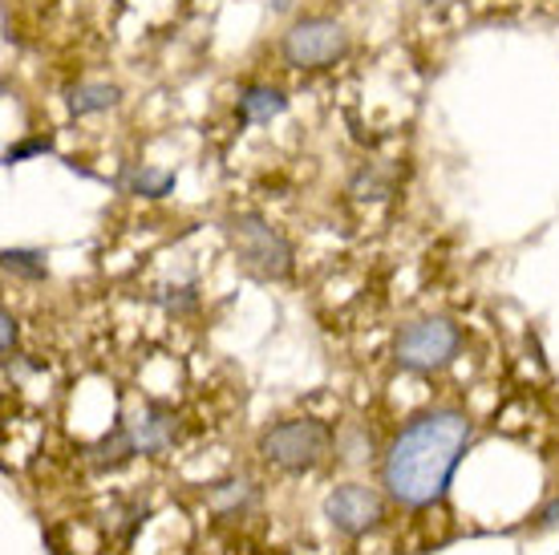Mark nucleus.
I'll list each match as a JSON object with an SVG mask.
<instances>
[{"label": "nucleus", "mask_w": 559, "mask_h": 555, "mask_svg": "<svg viewBox=\"0 0 559 555\" xmlns=\"http://www.w3.org/2000/svg\"><path fill=\"white\" fill-rule=\"evenodd\" d=\"M280 54L293 70H324L349 54V28L333 16H300L280 37Z\"/></svg>", "instance_id": "nucleus-4"}, {"label": "nucleus", "mask_w": 559, "mask_h": 555, "mask_svg": "<svg viewBox=\"0 0 559 555\" xmlns=\"http://www.w3.org/2000/svg\"><path fill=\"white\" fill-rule=\"evenodd\" d=\"M471 438H475V426L454 405H438V410L418 414L393 438L390 454H385V471H381L385 491L414 511L442 503L459 462L466 459Z\"/></svg>", "instance_id": "nucleus-1"}, {"label": "nucleus", "mask_w": 559, "mask_h": 555, "mask_svg": "<svg viewBox=\"0 0 559 555\" xmlns=\"http://www.w3.org/2000/svg\"><path fill=\"white\" fill-rule=\"evenodd\" d=\"M248 499H252V486H248V483H224L215 495H211V503H215V507H227V503H231V507H243Z\"/></svg>", "instance_id": "nucleus-14"}, {"label": "nucleus", "mask_w": 559, "mask_h": 555, "mask_svg": "<svg viewBox=\"0 0 559 555\" xmlns=\"http://www.w3.org/2000/svg\"><path fill=\"white\" fill-rule=\"evenodd\" d=\"M393 175L390 167H381V163H365L357 175H353V182H349V191L361 199V203H385L393 194Z\"/></svg>", "instance_id": "nucleus-10"}, {"label": "nucleus", "mask_w": 559, "mask_h": 555, "mask_svg": "<svg viewBox=\"0 0 559 555\" xmlns=\"http://www.w3.org/2000/svg\"><path fill=\"white\" fill-rule=\"evenodd\" d=\"M13 349H16V320H13V312H4V317H0V357L13 362Z\"/></svg>", "instance_id": "nucleus-15"}, {"label": "nucleus", "mask_w": 559, "mask_h": 555, "mask_svg": "<svg viewBox=\"0 0 559 555\" xmlns=\"http://www.w3.org/2000/svg\"><path fill=\"white\" fill-rule=\"evenodd\" d=\"M53 151V139H21L16 146L4 151V167H16V163H25L33 154H49Z\"/></svg>", "instance_id": "nucleus-13"}, {"label": "nucleus", "mask_w": 559, "mask_h": 555, "mask_svg": "<svg viewBox=\"0 0 559 555\" xmlns=\"http://www.w3.org/2000/svg\"><path fill=\"white\" fill-rule=\"evenodd\" d=\"M227 236L236 244L239 264L248 268L252 276H260V280L293 276V244L280 236L264 215H252V211L231 215V220H227Z\"/></svg>", "instance_id": "nucleus-2"}, {"label": "nucleus", "mask_w": 559, "mask_h": 555, "mask_svg": "<svg viewBox=\"0 0 559 555\" xmlns=\"http://www.w3.org/2000/svg\"><path fill=\"white\" fill-rule=\"evenodd\" d=\"M267 9H272V13H288V9H293V0H267Z\"/></svg>", "instance_id": "nucleus-16"}, {"label": "nucleus", "mask_w": 559, "mask_h": 555, "mask_svg": "<svg viewBox=\"0 0 559 555\" xmlns=\"http://www.w3.org/2000/svg\"><path fill=\"white\" fill-rule=\"evenodd\" d=\"M329 446H333V430L317 417H293V422H280V426L260 434L264 462H272V467L288 474L312 471L329 454Z\"/></svg>", "instance_id": "nucleus-3"}, {"label": "nucleus", "mask_w": 559, "mask_h": 555, "mask_svg": "<svg viewBox=\"0 0 559 555\" xmlns=\"http://www.w3.org/2000/svg\"><path fill=\"white\" fill-rule=\"evenodd\" d=\"M324 519L336 531H345V535H365L369 528H378L381 519L378 491H369L361 483L336 486V491H329V499H324Z\"/></svg>", "instance_id": "nucleus-6"}, {"label": "nucleus", "mask_w": 559, "mask_h": 555, "mask_svg": "<svg viewBox=\"0 0 559 555\" xmlns=\"http://www.w3.org/2000/svg\"><path fill=\"white\" fill-rule=\"evenodd\" d=\"M4 272H13V276H21V280H45V251H37V248H4Z\"/></svg>", "instance_id": "nucleus-11"}, {"label": "nucleus", "mask_w": 559, "mask_h": 555, "mask_svg": "<svg viewBox=\"0 0 559 555\" xmlns=\"http://www.w3.org/2000/svg\"><path fill=\"white\" fill-rule=\"evenodd\" d=\"M130 191L142 194V199H167L175 191V170H154V167L130 170Z\"/></svg>", "instance_id": "nucleus-12"}, {"label": "nucleus", "mask_w": 559, "mask_h": 555, "mask_svg": "<svg viewBox=\"0 0 559 555\" xmlns=\"http://www.w3.org/2000/svg\"><path fill=\"white\" fill-rule=\"evenodd\" d=\"M127 430L139 454H163V450L175 442V417H170L167 405L151 402V405H142L139 422H127Z\"/></svg>", "instance_id": "nucleus-7"}, {"label": "nucleus", "mask_w": 559, "mask_h": 555, "mask_svg": "<svg viewBox=\"0 0 559 555\" xmlns=\"http://www.w3.org/2000/svg\"><path fill=\"white\" fill-rule=\"evenodd\" d=\"M462 349L459 324L447 317H430L418 320V324H406L397 345H393V357L402 369H414V374H438L447 369Z\"/></svg>", "instance_id": "nucleus-5"}, {"label": "nucleus", "mask_w": 559, "mask_h": 555, "mask_svg": "<svg viewBox=\"0 0 559 555\" xmlns=\"http://www.w3.org/2000/svg\"><path fill=\"white\" fill-rule=\"evenodd\" d=\"M288 110V97L272 90V85H248L243 94H239V122L243 126H264L272 118Z\"/></svg>", "instance_id": "nucleus-9"}, {"label": "nucleus", "mask_w": 559, "mask_h": 555, "mask_svg": "<svg viewBox=\"0 0 559 555\" xmlns=\"http://www.w3.org/2000/svg\"><path fill=\"white\" fill-rule=\"evenodd\" d=\"M122 102V90L110 82H78L66 90V110L73 118H90V114H106Z\"/></svg>", "instance_id": "nucleus-8"}]
</instances>
